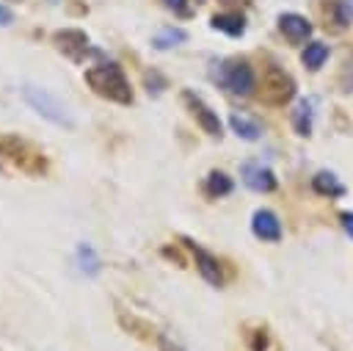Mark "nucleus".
<instances>
[{"instance_id": "obj_12", "label": "nucleus", "mask_w": 353, "mask_h": 351, "mask_svg": "<svg viewBox=\"0 0 353 351\" xmlns=\"http://www.w3.org/2000/svg\"><path fill=\"white\" fill-rule=\"evenodd\" d=\"M229 124H232V130H234L240 138H245V141H256V138L262 135V124H259L256 119L245 116V113H232V116H229Z\"/></svg>"}, {"instance_id": "obj_18", "label": "nucleus", "mask_w": 353, "mask_h": 351, "mask_svg": "<svg viewBox=\"0 0 353 351\" xmlns=\"http://www.w3.org/2000/svg\"><path fill=\"white\" fill-rule=\"evenodd\" d=\"M232 191V180L223 171H210L207 177V193L210 196H226Z\"/></svg>"}, {"instance_id": "obj_19", "label": "nucleus", "mask_w": 353, "mask_h": 351, "mask_svg": "<svg viewBox=\"0 0 353 351\" xmlns=\"http://www.w3.org/2000/svg\"><path fill=\"white\" fill-rule=\"evenodd\" d=\"M179 41H185V30H179V28H165L163 33H157L154 36V47L157 50H168V47H176Z\"/></svg>"}, {"instance_id": "obj_22", "label": "nucleus", "mask_w": 353, "mask_h": 351, "mask_svg": "<svg viewBox=\"0 0 353 351\" xmlns=\"http://www.w3.org/2000/svg\"><path fill=\"white\" fill-rule=\"evenodd\" d=\"M342 224H345V229H347V235L353 238V213H345V216H342Z\"/></svg>"}, {"instance_id": "obj_17", "label": "nucleus", "mask_w": 353, "mask_h": 351, "mask_svg": "<svg viewBox=\"0 0 353 351\" xmlns=\"http://www.w3.org/2000/svg\"><path fill=\"white\" fill-rule=\"evenodd\" d=\"M303 64L309 66V69H320L323 66V61L328 58V47L323 44V41H312V44H306V50H303Z\"/></svg>"}, {"instance_id": "obj_3", "label": "nucleus", "mask_w": 353, "mask_h": 351, "mask_svg": "<svg viewBox=\"0 0 353 351\" xmlns=\"http://www.w3.org/2000/svg\"><path fill=\"white\" fill-rule=\"evenodd\" d=\"M0 155L6 160H11L19 171H28V174H39V171L47 169L44 152L33 149L25 138H17V135H3L0 138Z\"/></svg>"}, {"instance_id": "obj_15", "label": "nucleus", "mask_w": 353, "mask_h": 351, "mask_svg": "<svg viewBox=\"0 0 353 351\" xmlns=\"http://www.w3.org/2000/svg\"><path fill=\"white\" fill-rule=\"evenodd\" d=\"M312 108H314L312 99H301V102L295 105V111H292V124H295L298 135H309V130H312V113H314Z\"/></svg>"}, {"instance_id": "obj_5", "label": "nucleus", "mask_w": 353, "mask_h": 351, "mask_svg": "<svg viewBox=\"0 0 353 351\" xmlns=\"http://www.w3.org/2000/svg\"><path fill=\"white\" fill-rule=\"evenodd\" d=\"M292 94H295L292 77H290L284 69L270 66V69L265 72V77H262V99H265L268 105H284Z\"/></svg>"}, {"instance_id": "obj_16", "label": "nucleus", "mask_w": 353, "mask_h": 351, "mask_svg": "<svg viewBox=\"0 0 353 351\" xmlns=\"http://www.w3.org/2000/svg\"><path fill=\"white\" fill-rule=\"evenodd\" d=\"M74 257H77V268H80L83 274L94 276V274L99 271V260H97V252H94L88 243H80V246H77V252H74Z\"/></svg>"}, {"instance_id": "obj_6", "label": "nucleus", "mask_w": 353, "mask_h": 351, "mask_svg": "<svg viewBox=\"0 0 353 351\" xmlns=\"http://www.w3.org/2000/svg\"><path fill=\"white\" fill-rule=\"evenodd\" d=\"M52 41H55V47H58L63 55H69L72 61H83L85 53H88V36H85L83 30H77V28L58 30V33L52 36Z\"/></svg>"}, {"instance_id": "obj_1", "label": "nucleus", "mask_w": 353, "mask_h": 351, "mask_svg": "<svg viewBox=\"0 0 353 351\" xmlns=\"http://www.w3.org/2000/svg\"><path fill=\"white\" fill-rule=\"evenodd\" d=\"M85 83L88 88L108 99V102H116V105H130L132 102V88H130V80L124 77L121 66L119 64H97L91 69H85Z\"/></svg>"}, {"instance_id": "obj_7", "label": "nucleus", "mask_w": 353, "mask_h": 351, "mask_svg": "<svg viewBox=\"0 0 353 351\" xmlns=\"http://www.w3.org/2000/svg\"><path fill=\"white\" fill-rule=\"evenodd\" d=\"M243 182L256 193H268V191L276 188L273 171L268 166H262V163H243Z\"/></svg>"}, {"instance_id": "obj_2", "label": "nucleus", "mask_w": 353, "mask_h": 351, "mask_svg": "<svg viewBox=\"0 0 353 351\" xmlns=\"http://www.w3.org/2000/svg\"><path fill=\"white\" fill-rule=\"evenodd\" d=\"M22 97H25V102H28L39 116H44L47 122H52V124H58V127H74V119H72V113L66 111V105H63L55 94H50L47 88L25 86V88H22Z\"/></svg>"}, {"instance_id": "obj_4", "label": "nucleus", "mask_w": 353, "mask_h": 351, "mask_svg": "<svg viewBox=\"0 0 353 351\" xmlns=\"http://www.w3.org/2000/svg\"><path fill=\"white\" fill-rule=\"evenodd\" d=\"M218 80H221L223 88H229L232 94H240V97H248L254 91V86H256L254 69L245 61H229V64H223Z\"/></svg>"}, {"instance_id": "obj_10", "label": "nucleus", "mask_w": 353, "mask_h": 351, "mask_svg": "<svg viewBox=\"0 0 353 351\" xmlns=\"http://www.w3.org/2000/svg\"><path fill=\"white\" fill-rule=\"evenodd\" d=\"M188 246H190V252H193V257H196L199 274H201L210 285H221L223 276H221V263H218V257H212L207 249H201V246H196V243H190V240H188Z\"/></svg>"}, {"instance_id": "obj_23", "label": "nucleus", "mask_w": 353, "mask_h": 351, "mask_svg": "<svg viewBox=\"0 0 353 351\" xmlns=\"http://www.w3.org/2000/svg\"><path fill=\"white\" fill-rule=\"evenodd\" d=\"M160 343H163V351H182V348H179L176 343H171V340H165V337H163Z\"/></svg>"}, {"instance_id": "obj_8", "label": "nucleus", "mask_w": 353, "mask_h": 351, "mask_svg": "<svg viewBox=\"0 0 353 351\" xmlns=\"http://www.w3.org/2000/svg\"><path fill=\"white\" fill-rule=\"evenodd\" d=\"M182 97H185V102H188L190 113L199 119V124H201L210 135H221V119H218V113H212V111L204 105V99H201V97H196L193 91H185Z\"/></svg>"}, {"instance_id": "obj_24", "label": "nucleus", "mask_w": 353, "mask_h": 351, "mask_svg": "<svg viewBox=\"0 0 353 351\" xmlns=\"http://www.w3.org/2000/svg\"><path fill=\"white\" fill-rule=\"evenodd\" d=\"M223 3H237V0H223Z\"/></svg>"}, {"instance_id": "obj_20", "label": "nucleus", "mask_w": 353, "mask_h": 351, "mask_svg": "<svg viewBox=\"0 0 353 351\" xmlns=\"http://www.w3.org/2000/svg\"><path fill=\"white\" fill-rule=\"evenodd\" d=\"M165 8H171L174 14H188V0H163Z\"/></svg>"}, {"instance_id": "obj_21", "label": "nucleus", "mask_w": 353, "mask_h": 351, "mask_svg": "<svg viewBox=\"0 0 353 351\" xmlns=\"http://www.w3.org/2000/svg\"><path fill=\"white\" fill-rule=\"evenodd\" d=\"M11 19H14V11L0 3V25H11Z\"/></svg>"}, {"instance_id": "obj_14", "label": "nucleus", "mask_w": 353, "mask_h": 351, "mask_svg": "<svg viewBox=\"0 0 353 351\" xmlns=\"http://www.w3.org/2000/svg\"><path fill=\"white\" fill-rule=\"evenodd\" d=\"M212 28L215 30H223L229 36H243L245 30V19L240 14H215L212 17Z\"/></svg>"}, {"instance_id": "obj_11", "label": "nucleus", "mask_w": 353, "mask_h": 351, "mask_svg": "<svg viewBox=\"0 0 353 351\" xmlns=\"http://www.w3.org/2000/svg\"><path fill=\"white\" fill-rule=\"evenodd\" d=\"M279 28L290 41H303L312 33V25L306 22V17L301 14H281L279 17Z\"/></svg>"}, {"instance_id": "obj_13", "label": "nucleus", "mask_w": 353, "mask_h": 351, "mask_svg": "<svg viewBox=\"0 0 353 351\" xmlns=\"http://www.w3.org/2000/svg\"><path fill=\"white\" fill-rule=\"evenodd\" d=\"M312 185H314V191L323 193V196H342V193H345V185H342L331 171H317L314 180H312Z\"/></svg>"}, {"instance_id": "obj_9", "label": "nucleus", "mask_w": 353, "mask_h": 351, "mask_svg": "<svg viewBox=\"0 0 353 351\" xmlns=\"http://www.w3.org/2000/svg\"><path fill=\"white\" fill-rule=\"evenodd\" d=\"M251 232L262 240H279L281 238V221L273 210H256L251 218Z\"/></svg>"}]
</instances>
